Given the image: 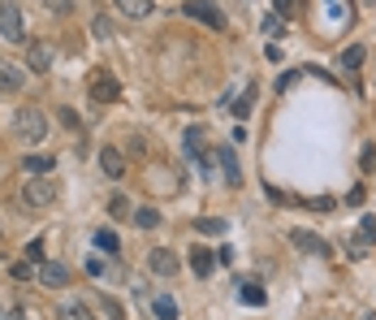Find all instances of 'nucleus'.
<instances>
[{"instance_id":"393cba45","label":"nucleus","mask_w":376,"mask_h":320,"mask_svg":"<svg viewBox=\"0 0 376 320\" xmlns=\"http://www.w3.org/2000/svg\"><path fill=\"white\" fill-rule=\"evenodd\" d=\"M91 35H95V39H113V22H109V18H95V22H91Z\"/></svg>"},{"instance_id":"9d476101","label":"nucleus","mask_w":376,"mask_h":320,"mask_svg":"<svg viewBox=\"0 0 376 320\" xmlns=\"http://www.w3.org/2000/svg\"><path fill=\"white\" fill-rule=\"evenodd\" d=\"M290 242H294L299 251H311V255H329V242L320 238V234H307V230H294Z\"/></svg>"},{"instance_id":"f704fd0d","label":"nucleus","mask_w":376,"mask_h":320,"mask_svg":"<svg viewBox=\"0 0 376 320\" xmlns=\"http://www.w3.org/2000/svg\"><path fill=\"white\" fill-rule=\"evenodd\" d=\"M273 5H277V14H290V9H294V0H273Z\"/></svg>"},{"instance_id":"e433bc0d","label":"nucleus","mask_w":376,"mask_h":320,"mask_svg":"<svg viewBox=\"0 0 376 320\" xmlns=\"http://www.w3.org/2000/svg\"><path fill=\"white\" fill-rule=\"evenodd\" d=\"M359 5H376V0H359Z\"/></svg>"},{"instance_id":"423d86ee","label":"nucleus","mask_w":376,"mask_h":320,"mask_svg":"<svg viewBox=\"0 0 376 320\" xmlns=\"http://www.w3.org/2000/svg\"><path fill=\"white\" fill-rule=\"evenodd\" d=\"M26 70L31 74H48L52 70V43H26Z\"/></svg>"},{"instance_id":"ddd939ff","label":"nucleus","mask_w":376,"mask_h":320,"mask_svg":"<svg viewBox=\"0 0 376 320\" xmlns=\"http://www.w3.org/2000/svg\"><path fill=\"white\" fill-rule=\"evenodd\" d=\"M57 320H95V311L74 299V303H61V307H57Z\"/></svg>"},{"instance_id":"b1692460","label":"nucleus","mask_w":376,"mask_h":320,"mask_svg":"<svg viewBox=\"0 0 376 320\" xmlns=\"http://www.w3.org/2000/svg\"><path fill=\"white\" fill-rule=\"evenodd\" d=\"M242 303H251V307H259V303H264V290H259L255 282H247V286H242Z\"/></svg>"},{"instance_id":"2eb2a0df","label":"nucleus","mask_w":376,"mask_h":320,"mask_svg":"<svg viewBox=\"0 0 376 320\" xmlns=\"http://www.w3.org/2000/svg\"><path fill=\"white\" fill-rule=\"evenodd\" d=\"M212 264H217V260H212V251H203V247L190 251V269H195V277H208V273H212Z\"/></svg>"},{"instance_id":"4c0bfd02","label":"nucleus","mask_w":376,"mask_h":320,"mask_svg":"<svg viewBox=\"0 0 376 320\" xmlns=\"http://www.w3.org/2000/svg\"><path fill=\"white\" fill-rule=\"evenodd\" d=\"M0 238H5V230H0Z\"/></svg>"},{"instance_id":"412c9836","label":"nucleus","mask_w":376,"mask_h":320,"mask_svg":"<svg viewBox=\"0 0 376 320\" xmlns=\"http://www.w3.org/2000/svg\"><path fill=\"white\" fill-rule=\"evenodd\" d=\"M109 217H117V221L130 217V199H126V195H113V199H109Z\"/></svg>"},{"instance_id":"c9c22d12","label":"nucleus","mask_w":376,"mask_h":320,"mask_svg":"<svg viewBox=\"0 0 376 320\" xmlns=\"http://www.w3.org/2000/svg\"><path fill=\"white\" fill-rule=\"evenodd\" d=\"M359 320H376V311H359Z\"/></svg>"},{"instance_id":"c85d7f7f","label":"nucleus","mask_w":376,"mask_h":320,"mask_svg":"<svg viewBox=\"0 0 376 320\" xmlns=\"http://www.w3.org/2000/svg\"><path fill=\"white\" fill-rule=\"evenodd\" d=\"M31 277H35L31 264H14V282H31Z\"/></svg>"},{"instance_id":"f03ea898","label":"nucleus","mask_w":376,"mask_h":320,"mask_svg":"<svg viewBox=\"0 0 376 320\" xmlns=\"http://www.w3.org/2000/svg\"><path fill=\"white\" fill-rule=\"evenodd\" d=\"M0 39H9V43H22V39H26L18 0H0Z\"/></svg>"},{"instance_id":"4468645a","label":"nucleus","mask_w":376,"mask_h":320,"mask_svg":"<svg viewBox=\"0 0 376 320\" xmlns=\"http://www.w3.org/2000/svg\"><path fill=\"white\" fill-rule=\"evenodd\" d=\"M117 14H126V18H147L151 14V0H117Z\"/></svg>"},{"instance_id":"9b49d317","label":"nucleus","mask_w":376,"mask_h":320,"mask_svg":"<svg viewBox=\"0 0 376 320\" xmlns=\"http://www.w3.org/2000/svg\"><path fill=\"white\" fill-rule=\"evenodd\" d=\"M26 82V70L14 65V61H0V91H22Z\"/></svg>"},{"instance_id":"6e6552de","label":"nucleus","mask_w":376,"mask_h":320,"mask_svg":"<svg viewBox=\"0 0 376 320\" xmlns=\"http://www.w3.org/2000/svg\"><path fill=\"white\" fill-rule=\"evenodd\" d=\"M117 95H122V87H117V78H113L109 70H104V74L91 82V100H95V104H113Z\"/></svg>"},{"instance_id":"39448f33","label":"nucleus","mask_w":376,"mask_h":320,"mask_svg":"<svg viewBox=\"0 0 376 320\" xmlns=\"http://www.w3.org/2000/svg\"><path fill=\"white\" fill-rule=\"evenodd\" d=\"M35 277H39V286H48V290H61L65 282H70V269L61 260H39L35 264Z\"/></svg>"},{"instance_id":"f3484780","label":"nucleus","mask_w":376,"mask_h":320,"mask_svg":"<svg viewBox=\"0 0 376 320\" xmlns=\"http://www.w3.org/2000/svg\"><path fill=\"white\" fill-rule=\"evenodd\" d=\"M52 165H57V160H52V156H43V151H39V156H26V160H22V169H26V174H35V178H39V174H48Z\"/></svg>"},{"instance_id":"a211bd4d","label":"nucleus","mask_w":376,"mask_h":320,"mask_svg":"<svg viewBox=\"0 0 376 320\" xmlns=\"http://www.w3.org/2000/svg\"><path fill=\"white\" fill-rule=\"evenodd\" d=\"M95 247H100L104 255H117V247H122V242H117V234H113V230H100V234H95Z\"/></svg>"},{"instance_id":"0eeeda50","label":"nucleus","mask_w":376,"mask_h":320,"mask_svg":"<svg viewBox=\"0 0 376 320\" xmlns=\"http://www.w3.org/2000/svg\"><path fill=\"white\" fill-rule=\"evenodd\" d=\"M147 269H151L156 277H173V273H178V255H173L169 247H156V251L147 255Z\"/></svg>"},{"instance_id":"cd10ccee","label":"nucleus","mask_w":376,"mask_h":320,"mask_svg":"<svg viewBox=\"0 0 376 320\" xmlns=\"http://www.w3.org/2000/svg\"><path fill=\"white\" fill-rule=\"evenodd\" d=\"M43 5H48V14H70L74 0H43Z\"/></svg>"},{"instance_id":"7ed1b4c3","label":"nucleus","mask_w":376,"mask_h":320,"mask_svg":"<svg viewBox=\"0 0 376 320\" xmlns=\"http://www.w3.org/2000/svg\"><path fill=\"white\" fill-rule=\"evenodd\" d=\"M22 203L26 208H52V203H57V182H52V178H31L22 186Z\"/></svg>"},{"instance_id":"1a4fd4ad","label":"nucleus","mask_w":376,"mask_h":320,"mask_svg":"<svg viewBox=\"0 0 376 320\" xmlns=\"http://www.w3.org/2000/svg\"><path fill=\"white\" fill-rule=\"evenodd\" d=\"M100 169H104V178H126V156L117 151V147H100Z\"/></svg>"},{"instance_id":"f257e3e1","label":"nucleus","mask_w":376,"mask_h":320,"mask_svg":"<svg viewBox=\"0 0 376 320\" xmlns=\"http://www.w3.org/2000/svg\"><path fill=\"white\" fill-rule=\"evenodd\" d=\"M14 130H18V139H31V143H39V139L48 134V117L35 109V104H22V109L14 113Z\"/></svg>"},{"instance_id":"6ab92c4d","label":"nucleus","mask_w":376,"mask_h":320,"mask_svg":"<svg viewBox=\"0 0 376 320\" xmlns=\"http://www.w3.org/2000/svg\"><path fill=\"white\" fill-rule=\"evenodd\" d=\"M359 65H363V48L355 43V48H346V52H342V70H346V74H355Z\"/></svg>"},{"instance_id":"c756f323","label":"nucleus","mask_w":376,"mask_h":320,"mask_svg":"<svg viewBox=\"0 0 376 320\" xmlns=\"http://www.w3.org/2000/svg\"><path fill=\"white\" fill-rule=\"evenodd\" d=\"M104 316H109V320H126V311H122L113 299H104Z\"/></svg>"},{"instance_id":"5701e85b","label":"nucleus","mask_w":376,"mask_h":320,"mask_svg":"<svg viewBox=\"0 0 376 320\" xmlns=\"http://www.w3.org/2000/svg\"><path fill=\"white\" fill-rule=\"evenodd\" d=\"M186 151L190 156H203V130H186Z\"/></svg>"},{"instance_id":"a878e982","label":"nucleus","mask_w":376,"mask_h":320,"mask_svg":"<svg viewBox=\"0 0 376 320\" xmlns=\"http://www.w3.org/2000/svg\"><path fill=\"white\" fill-rule=\"evenodd\" d=\"M281 31H286L281 14H268V18H264V35H281Z\"/></svg>"},{"instance_id":"f8f14e48","label":"nucleus","mask_w":376,"mask_h":320,"mask_svg":"<svg viewBox=\"0 0 376 320\" xmlns=\"http://www.w3.org/2000/svg\"><path fill=\"white\" fill-rule=\"evenodd\" d=\"M217 165L225 169V182H230V186H238V182H242V169H238L234 147H221V151H217Z\"/></svg>"},{"instance_id":"20e7f679","label":"nucleus","mask_w":376,"mask_h":320,"mask_svg":"<svg viewBox=\"0 0 376 320\" xmlns=\"http://www.w3.org/2000/svg\"><path fill=\"white\" fill-rule=\"evenodd\" d=\"M182 9H186V18H195V22L212 26V31H225V14L217 5H208V0H186Z\"/></svg>"},{"instance_id":"72a5a7b5","label":"nucleus","mask_w":376,"mask_h":320,"mask_svg":"<svg viewBox=\"0 0 376 320\" xmlns=\"http://www.w3.org/2000/svg\"><path fill=\"white\" fill-rule=\"evenodd\" d=\"M126 147H130V151H134V156H139V151H143V147H147V143H143V134H130V143H126Z\"/></svg>"},{"instance_id":"2f4dec72","label":"nucleus","mask_w":376,"mask_h":320,"mask_svg":"<svg viewBox=\"0 0 376 320\" xmlns=\"http://www.w3.org/2000/svg\"><path fill=\"white\" fill-rule=\"evenodd\" d=\"M87 273H91V277H104V260L91 255V260H87Z\"/></svg>"},{"instance_id":"4be33fe9","label":"nucleus","mask_w":376,"mask_h":320,"mask_svg":"<svg viewBox=\"0 0 376 320\" xmlns=\"http://www.w3.org/2000/svg\"><path fill=\"white\" fill-rule=\"evenodd\" d=\"M134 221H139L143 230H156V225H160V212H156V208H139V212H134Z\"/></svg>"},{"instance_id":"7c9ffc66","label":"nucleus","mask_w":376,"mask_h":320,"mask_svg":"<svg viewBox=\"0 0 376 320\" xmlns=\"http://www.w3.org/2000/svg\"><path fill=\"white\" fill-rule=\"evenodd\" d=\"M26 260L39 264V260H43V247H39V242H26Z\"/></svg>"},{"instance_id":"bb28decb","label":"nucleus","mask_w":376,"mask_h":320,"mask_svg":"<svg viewBox=\"0 0 376 320\" xmlns=\"http://www.w3.org/2000/svg\"><path fill=\"white\" fill-rule=\"evenodd\" d=\"M199 234H225V221L221 217H208V221H199Z\"/></svg>"},{"instance_id":"aec40b11","label":"nucleus","mask_w":376,"mask_h":320,"mask_svg":"<svg viewBox=\"0 0 376 320\" xmlns=\"http://www.w3.org/2000/svg\"><path fill=\"white\" fill-rule=\"evenodd\" d=\"M230 109H234V117H247V113L255 109V87H247V91H242V100H238V104H230Z\"/></svg>"},{"instance_id":"473e14b6","label":"nucleus","mask_w":376,"mask_h":320,"mask_svg":"<svg viewBox=\"0 0 376 320\" xmlns=\"http://www.w3.org/2000/svg\"><path fill=\"white\" fill-rule=\"evenodd\" d=\"M311 208H316V212H333V199H329V195H320V199H316Z\"/></svg>"},{"instance_id":"dca6fc26","label":"nucleus","mask_w":376,"mask_h":320,"mask_svg":"<svg viewBox=\"0 0 376 320\" xmlns=\"http://www.w3.org/2000/svg\"><path fill=\"white\" fill-rule=\"evenodd\" d=\"M151 311H156V320H178V303H173L169 294H160V299H151Z\"/></svg>"}]
</instances>
